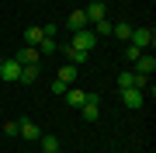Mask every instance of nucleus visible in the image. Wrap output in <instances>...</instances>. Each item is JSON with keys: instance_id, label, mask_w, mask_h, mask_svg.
I'll list each match as a JSON object with an SVG mask.
<instances>
[{"instance_id": "f257e3e1", "label": "nucleus", "mask_w": 156, "mask_h": 153, "mask_svg": "<svg viewBox=\"0 0 156 153\" xmlns=\"http://www.w3.org/2000/svg\"><path fill=\"white\" fill-rule=\"evenodd\" d=\"M125 87H139V91H149V77L135 73V70H125V73L118 77V91H125Z\"/></svg>"}, {"instance_id": "f03ea898", "label": "nucleus", "mask_w": 156, "mask_h": 153, "mask_svg": "<svg viewBox=\"0 0 156 153\" xmlns=\"http://www.w3.org/2000/svg\"><path fill=\"white\" fill-rule=\"evenodd\" d=\"M69 46H73V49H83V52H90V49L97 46V35H94V28H80V31H73Z\"/></svg>"}, {"instance_id": "7ed1b4c3", "label": "nucleus", "mask_w": 156, "mask_h": 153, "mask_svg": "<svg viewBox=\"0 0 156 153\" xmlns=\"http://www.w3.org/2000/svg\"><path fill=\"white\" fill-rule=\"evenodd\" d=\"M153 42H156L153 28H132V35H128V46H135V49H149Z\"/></svg>"}, {"instance_id": "20e7f679", "label": "nucleus", "mask_w": 156, "mask_h": 153, "mask_svg": "<svg viewBox=\"0 0 156 153\" xmlns=\"http://www.w3.org/2000/svg\"><path fill=\"white\" fill-rule=\"evenodd\" d=\"M118 94H122L125 108H142L146 104V91H139V87H125V91H118Z\"/></svg>"}, {"instance_id": "39448f33", "label": "nucleus", "mask_w": 156, "mask_h": 153, "mask_svg": "<svg viewBox=\"0 0 156 153\" xmlns=\"http://www.w3.org/2000/svg\"><path fill=\"white\" fill-rule=\"evenodd\" d=\"M17 77H21V63H17L14 56L0 59V80H17Z\"/></svg>"}, {"instance_id": "423d86ee", "label": "nucleus", "mask_w": 156, "mask_h": 153, "mask_svg": "<svg viewBox=\"0 0 156 153\" xmlns=\"http://www.w3.org/2000/svg\"><path fill=\"white\" fill-rule=\"evenodd\" d=\"M80 108H83V118H87V122H94L97 115H101V97H97V94H87Z\"/></svg>"}, {"instance_id": "0eeeda50", "label": "nucleus", "mask_w": 156, "mask_h": 153, "mask_svg": "<svg viewBox=\"0 0 156 153\" xmlns=\"http://www.w3.org/2000/svg\"><path fill=\"white\" fill-rule=\"evenodd\" d=\"M135 73H142V77H153L156 73V59L149 56V52H142V56L135 59Z\"/></svg>"}, {"instance_id": "6e6552de", "label": "nucleus", "mask_w": 156, "mask_h": 153, "mask_svg": "<svg viewBox=\"0 0 156 153\" xmlns=\"http://www.w3.org/2000/svg\"><path fill=\"white\" fill-rule=\"evenodd\" d=\"M14 59L21 63V66H38V49H35V46H24Z\"/></svg>"}, {"instance_id": "1a4fd4ad", "label": "nucleus", "mask_w": 156, "mask_h": 153, "mask_svg": "<svg viewBox=\"0 0 156 153\" xmlns=\"http://www.w3.org/2000/svg\"><path fill=\"white\" fill-rule=\"evenodd\" d=\"M17 136H24V139L38 143V139H42V129H38V125H35L31 118H21V132H17Z\"/></svg>"}, {"instance_id": "9d476101", "label": "nucleus", "mask_w": 156, "mask_h": 153, "mask_svg": "<svg viewBox=\"0 0 156 153\" xmlns=\"http://www.w3.org/2000/svg\"><path fill=\"white\" fill-rule=\"evenodd\" d=\"M87 24H90V21H87V14H83V11H73V14L66 17V31H69V35H73V31H80V28H87Z\"/></svg>"}, {"instance_id": "9b49d317", "label": "nucleus", "mask_w": 156, "mask_h": 153, "mask_svg": "<svg viewBox=\"0 0 156 153\" xmlns=\"http://www.w3.org/2000/svg\"><path fill=\"white\" fill-rule=\"evenodd\" d=\"M83 14H87V21H101V17H108V7L101 4V0H94V4L83 7Z\"/></svg>"}, {"instance_id": "f8f14e48", "label": "nucleus", "mask_w": 156, "mask_h": 153, "mask_svg": "<svg viewBox=\"0 0 156 153\" xmlns=\"http://www.w3.org/2000/svg\"><path fill=\"white\" fill-rule=\"evenodd\" d=\"M62 52H66V63H73V66H80V63H83L90 52H83V49H73V46H59Z\"/></svg>"}, {"instance_id": "ddd939ff", "label": "nucleus", "mask_w": 156, "mask_h": 153, "mask_svg": "<svg viewBox=\"0 0 156 153\" xmlns=\"http://www.w3.org/2000/svg\"><path fill=\"white\" fill-rule=\"evenodd\" d=\"M83 97H87V91H80V87H66V104H69V108H80Z\"/></svg>"}, {"instance_id": "4468645a", "label": "nucleus", "mask_w": 156, "mask_h": 153, "mask_svg": "<svg viewBox=\"0 0 156 153\" xmlns=\"http://www.w3.org/2000/svg\"><path fill=\"white\" fill-rule=\"evenodd\" d=\"M42 38H45V28H38V24H31V28L24 31V42H28V46H35V49H38Z\"/></svg>"}, {"instance_id": "2eb2a0df", "label": "nucleus", "mask_w": 156, "mask_h": 153, "mask_svg": "<svg viewBox=\"0 0 156 153\" xmlns=\"http://www.w3.org/2000/svg\"><path fill=\"white\" fill-rule=\"evenodd\" d=\"M56 80H62V84H73V80H76V66H73V63H62V66H59V77Z\"/></svg>"}, {"instance_id": "dca6fc26", "label": "nucleus", "mask_w": 156, "mask_h": 153, "mask_svg": "<svg viewBox=\"0 0 156 153\" xmlns=\"http://www.w3.org/2000/svg\"><path fill=\"white\" fill-rule=\"evenodd\" d=\"M21 84H35V80H38V66H21Z\"/></svg>"}, {"instance_id": "f3484780", "label": "nucleus", "mask_w": 156, "mask_h": 153, "mask_svg": "<svg viewBox=\"0 0 156 153\" xmlns=\"http://www.w3.org/2000/svg\"><path fill=\"white\" fill-rule=\"evenodd\" d=\"M49 52H59V42L56 38H42L38 42V56H49Z\"/></svg>"}, {"instance_id": "a211bd4d", "label": "nucleus", "mask_w": 156, "mask_h": 153, "mask_svg": "<svg viewBox=\"0 0 156 153\" xmlns=\"http://www.w3.org/2000/svg\"><path fill=\"white\" fill-rule=\"evenodd\" d=\"M111 28H115V24L108 21V17H101V21H94V35H111Z\"/></svg>"}, {"instance_id": "6ab92c4d", "label": "nucleus", "mask_w": 156, "mask_h": 153, "mask_svg": "<svg viewBox=\"0 0 156 153\" xmlns=\"http://www.w3.org/2000/svg\"><path fill=\"white\" fill-rule=\"evenodd\" d=\"M111 35H118V38H122V42H128V35H132V24H115V28H111Z\"/></svg>"}, {"instance_id": "aec40b11", "label": "nucleus", "mask_w": 156, "mask_h": 153, "mask_svg": "<svg viewBox=\"0 0 156 153\" xmlns=\"http://www.w3.org/2000/svg\"><path fill=\"white\" fill-rule=\"evenodd\" d=\"M42 150H45V153H56V150H59V139H56V136H42Z\"/></svg>"}, {"instance_id": "412c9836", "label": "nucleus", "mask_w": 156, "mask_h": 153, "mask_svg": "<svg viewBox=\"0 0 156 153\" xmlns=\"http://www.w3.org/2000/svg\"><path fill=\"white\" fill-rule=\"evenodd\" d=\"M122 52H125V59H128V63H135V59L142 56V49H135V46H125Z\"/></svg>"}, {"instance_id": "4be33fe9", "label": "nucleus", "mask_w": 156, "mask_h": 153, "mask_svg": "<svg viewBox=\"0 0 156 153\" xmlns=\"http://www.w3.org/2000/svg\"><path fill=\"white\" fill-rule=\"evenodd\" d=\"M4 132H7V136H17V132H21V122H7Z\"/></svg>"}, {"instance_id": "5701e85b", "label": "nucleus", "mask_w": 156, "mask_h": 153, "mask_svg": "<svg viewBox=\"0 0 156 153\" xmlns=\"http://www.w3.org/2000/svg\"><path fill=\"white\" fill-rule=\"evenodd\" d=\"M52 94H66V84L62 80H52Z\"/></svg>"}, {"instance_id": "b1692460", "label": "nucleus", "mask_w": 156, "mask_h": 153, "mask_svg": "<svg viewBox=\"0 0 156 153\" xmlns=\"http://www.w3.org/2000/svg\"><path fill=\"white\" fill-rule=\"evenodd\" d=\"M56 153H62V150H56Z\"/></svg>"}]
</instances>
